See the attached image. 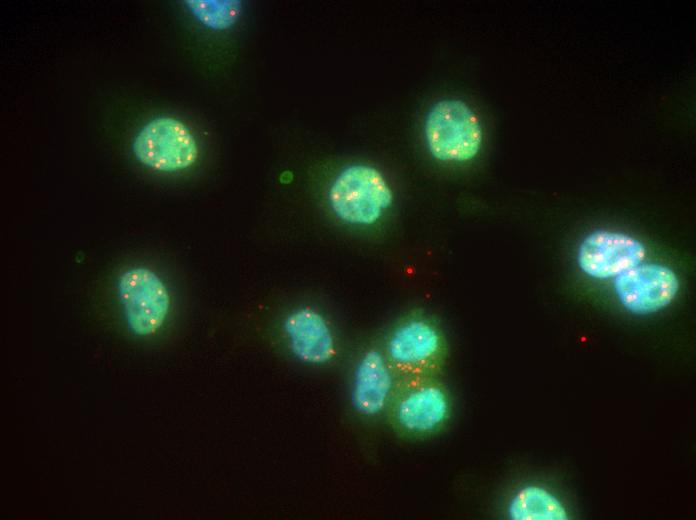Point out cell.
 <instances>
[{"instance_id": "6da1fadb", "label": "cell", "mask_w": 696, "mask_h": 520, "mask_svg": "<svg viewBox=\"0 0 696 520\" xmlns=\"http://www.w3.org/2000/svg\"><path fill=\"white\" fill-rule=\"evenodd\" d=\"M328 200L334 214L356 226L377 223L392 206L394 193L384 175L367 164L345 167L333 180Z\"/></svg>"}, {"instance_id": "7a4b0ae2", "label": "cell", "mask_w": 696, "mask_h": 520, "mask_svg": "<svg viewBox=\"0 0 696 520\" xmlns=\"http://www.w3.org/2000/svg\"><path fill=\"white\" fill-rule=\"evenodd\" d=\"M427 148L445 163H464L479 153L483 130L477 114L459 99H443L428 111L424 122Z\"/></svg>"}, {"instance_id": "3957f363", "label": "cell", "mask_w": 696, "mask_h": 520, "mask_svg": "<svg viewBox=\"0 0 696 520\" xmlns=\"http://www.w3.org/2000/svg\"><path fill=\"white\" fill-rule=\"evenodd\" d=\"M135 158L159 172L173 173L192 166L199 154L190 129L180 120L161 116L146 123L132 143Z\"/></svg>"}, {"instance_id": "277c9868", "label": "cell", "mask_w": 696, "mask_h": 520, "mask_svg": "<svg viewBox=\"0 0 696 520\" xmlns=\"http://www.w3.org/2000/svg\"><path fill=\"white\" fill-rule=\"evenodd\" d=\"M117 289L125 321L134 335L150 336L163 326L171 297L158 274L146 267L130 268L119 277Z\"/></svg>"}, {"instance_id": "5b68a950", "label": "cell", "mask_w": 696, "mask_h": 520, "mask_svg": "<svg viewBox=\"0 0 696 520\" xmlns=\"http://www.w3.org/2000/svg\"><path fill=\"white\" fill-rule=\"evenodd\" d=\"M621 305L635 315H649L667 307L679 290V279L669 267L640 263L614 278Z\"/></svg>"}, {"instance_id": "8992f818", "label": "cell", "mask_w": 696, "mask_h": 520, "mask_svg": "<svg viewBox=\"0 0 696 520\" xmlns=\"http://www.w3.org/2000/svg\"><path fill=\"white\" fill-rule=\"evenodd\" d=\"M645 256L646 248L638 239L625 233L599 229L580 243L577 263L589 277L609 279L642 263Z\"/></svg>"}, {"instance_id": "52a82bcc", "label": "cell", "mask_w": 696, "mask_h": 520, "mask_svg": "<svg viewBox=\"0 0 696 520\" xmlns=\"http://www.w3.org/2000/svg\"><path fill=\"white\" fill-rule=\"evenodd\" d=\"M451 410L449 396L438 383L412 380L401 390L393 407L398 427L411 435H425L443 426Z\"/></svg>"}, {"instance_id": "ba28073f", "label": "cell", "mask_w": 696, "mask_h": 520, "mask_svg": "<svg viewBox=\"0 0 696 520\" xmlns=\"http://www.w3.org/2000/svg\"><path fill=\"white\" fill-rule=\"evenodd\" d=\"M387 359L398 370L418 374L436 364L443 349V339L435 324L412 318L399 324L387 341Z\"/></svg>"}, {"instance_id": "9c48e42d", "label": "cell", "mask_w": 696, "mask_h": 520, "mask_svg": "<svg viewBox=\"0 0 696 520\" xmlns=\"http://www.w3.org/2000/svg\"><path fill=\"white\" fill-rule=\"evenodd\" d=\"M394 387V374L388 359L378 350H368L354 370L352 405L363 416H377L392 399Z\"/></svg>"}, {"instance_id": "30bf717a", "label": "cell", "mask_w": 696, "mask_h": 520, "mask_svg": "<svg viewBox=\"0 0 696 520\" xmlns=\"http://www.w3.org/2000/svg\"><path fill=\"white\" fill-rule=\"evenodd\" d=\"M283 329L292 353L300 361L322 365L330 362L336 354V343L332 329L318 311L304 307L290 313Z\"/></svg>"}, {"instance_id": "8fae6325", "label": "cell", "mask_w": 696, "mask_h": 520, "mask_svg": "<svg viewBox=\"0 0 696 520\" xmlns=\"http://www.w3.org/2000/svg\"><path fill=\"white\" fill-rule=\"evenodd\" d=\"M512 520H567L562 502L547 489L530 484L520 488L508 504Z\"/></svg>"}, {"instance_id": "7c38bea8", "label": "cell", "mask_w": 696, "mask_h": 520, "mask_svg": "<svg viewBox=\"0 0 696 520\" xmlns=\"http://www.w3.org/2000/svg\"><path fill=\"white\" fill-rule=\"evenodd\" d=\"M185 3L200 23L214 30L232 27L242 8L238 0H188Z\"/></svg>"}]
</instances>
